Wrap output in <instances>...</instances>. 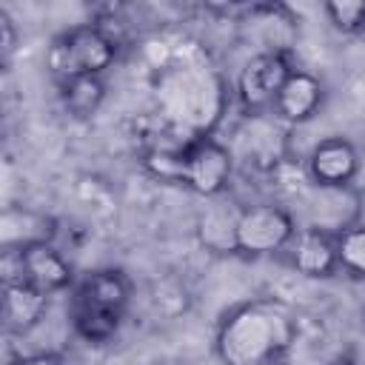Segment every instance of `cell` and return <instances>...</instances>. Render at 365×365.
<instances>
[{
  "instance_id": "obj_1",
  "label": "cell",
  "mask_w": 365,
  "mask_h": 365,
  "mask_svg": "<svg viewBox=\"0 0 365 365\" xmlns=\"http://www.w3.org/2000/svg\"><path fill=\"white\" fill-rule=\"evenodd\" d=\"M294 339V314L282 302L254 299L225 314L214 348L222 365H274Z\"/></svg>"
},
{
  "instance_id": "obj_2",
  "label": "cell",
  "mask_w": 365,
  "mask_h": 365,
  "mask_svg": "<svg viewBox=\"0 0 365 365\" xmlns=\"http://www.w3.org/2000/svg\"><path fill=\"white\" fill-rule=\"evenodd\" d=\"M143 163L165 180H180L191 191L202 197H217L228 188L234 157L228 145L211 137H194L182 148H163V151H145Z\"/></svg>"
},
{
  "instance_id": "obj_3",
  "label": "cell",
  "mask_w": 365,
  "mask_h": 365,
  "mask_svg": "<svg viewBox=\"0 0 365 365\" xmlns=\"http://www.w3.org/2000/svg\"><path fill=\"white\" fill-rule=\"evenodd\" d=\"M128 305V279L114 268H100L83 277L71 297V325L94 345L117 336Z\"/></svg>"
},
{
  "instance_id": "obj_4",
  "label": "cell",
  "mask_w": 365,
  "mask_h": 365,
  "mask_svg": "<svg viewBox=\"0 0 365 365\" xmlns=\"http://www.w3.org/2000/svg\"><path fill=\"white\" fill-rule=\"evenodd\" d=\"M114 57H117L114 37L97 23H83L51 40L46 66L57 83H66L74 77H103V71L114 63Z\"/></svg>"
},
{
  "instance_id": "obj_5",
  "label": "cell",
  "mask_w": 365,
  "mask_h": 365,
  "mask_svg": "<svg viewBox=\"0 0 365 365\" xmlns=\"http://www.w3.org/2000/svg\"><path fill=\"white\" fill-rule=\"evenodd\" d=\"M297 234V222L279 202H251L237 211L234 251L245 257H268L285 251Z\"/></svg>"
},
{
  "instance_id": "obj_6",
  "label": "cell",
  "mask_w": 365,
  "mask_h": 365,
  "mask_svg": "<svg viewBox=\"0 0 365 365\" xmlns=\"http://www.w3.org/2000/svg\"><path fill=\"white\" fill-rule=\"evenodd\" d=\"M291 63L285 54H254L237 74V103L242 111L274 108L279 88L291 74Z\"/></svg>"
},
{
  "instance_id": "obj_7",
  "label": "cell",
  "mask_w": 365,
  "mask_h": 365,
  "mask_svg": "<svg viewBox=\"0 0 365 365\" xmlns=\"http://www.w3.org/2000/svg\"><path fill=\"white\" fill-rule=\"evenodd\" d=\"M297 17L288 6L279 3H254L240 14V26L248 31V37H259L257 54H285L297 34Z\"/></svg>"
},
{
  "instance_id": "obj_8",
  "label": "cell",
  "mask_w": 365,
  "mask_h": 365,
  "mask_svg": "<svg viewBox=\"0 0 365 365\" xmlns=\"http://www.w3.org/2000/svg\"><path fill=\"white\" fill-rule=\"evenodd\" d=\"M356 171H359V151L354 148V143H348L342 137H328V140L317 143L305 163L308 180L322 188L351 185Z\"/></svg>"
},
{
  "instance_id": "obj_9",
  "label": "cell",
  "mask_w": 365,
  "mask_h": 365,
  "mask_svg": "<svg viewBox=\"0 0 365 365\" xmlns=\"http://www.w3.org/2000/svg\"><path fill=\"white\" fill-rule=\"evenodd\" d=\"M322 97H325V88L319 83L317 74L305 71V68H294L285 80V86L279 88L277 94V103H274V117L285 125H299V123H308L319 106H322Z\"/></svg>"
},
{
  "instance_id": "obj_10",
  "label": "cell",
  "mask_w": 365,
  "mask_h": 365,
  "mask_svg": "<svg viewBox=\"0 0 365 365\" xmlns=\"http://www.w3.org/2000/svg\"><path fill=\"white\" fill-rule=\"evenodd\" d=\"M288 262L294 265L297 274L319 279L331 277L336 265V237L317 231V228H297L294 240L288 242Z\"/></svg>"
},
{
  "instance_id": "obj_11",
  "label": "cell",
  "mask_w": 365,
  "mask_h": 365,
  "mask_svg": "<svg viewBox=\"0 0 365 365\" xmlns=\"http://www.w3.org/2000/svg\"><path fill=\"white\" fill-rule=\"evenodd\" d=\"M57 234L54 220L43 211L23 208V205H9L0 214V242L3 251H26L34 245L51 242Z\"/></svg>"
},
{
  "instance_id": "obj_12",
  "label": "cell",
  "mask_w": 365,
  "mask_h": 365,
  "mask_svg": "<svg viewBox=\"0 0 365 365\" xmlns=\"http://www.w3.org/2000/svg\"><path fill=\"white\" fill-rule=\"evenodd\" d=\"M48 294L23 282V285H3V325L9 334H29L46 319Z\"/></svg>"
},
{
  "instance_id": "obj_13",
  "label": "cell",
  "mask_w": 365,
  "mask_h": 365,
  "mask_svg": "<svg viewBox=\"0 0 365 365\" xmlns=\"http://www.w3.org/2000/svg\"><path fill=\"white\" fill-rule=\"evenodd\" d=\"M23 265H26V282L40 288L43 294H57L63 288L71 285V262L51 245H34V248H26L23 251Z\"/></svg>"
},
{
  "instance_id": "obj_14",
  "label": "cell",
  "mask_w": 365,
  "mask_h": 365,
  "mask_svg": "<svg viewBox=\"0 0 365 365\" xmlns=\"http://www.w3.org/2000/svg\"><path fill=\"white\" fill-rule=\"evenodd\" d=\"M60 100L63 108L77 117V120H88L91 114H97V108L106 100V83L103 77H74L60 83Z\"/></svg>"
},
{
  "instance_id": "obj_15",
  "label": "cell",
  "mask_w": 365,
  "mask_h": 365,
  "mask_svg": "<svg viewBox=\"0 0 365 365\" xmlns=\"http://www.w3.org/2000/svg\"><path fill=\"white\" fill-rule=\"evenodd\" d=\"M336 265L345 274L365 279V222H354L336 234Z\"/></svg>"
},
{
  "instance_id": "obj_16",
  "label": "cell",
  "mask_w": 365,
  "mask_h": 365,
  "mask_svg": "<svg viewBox=\"0 0 365 365\" xmlns=\"http://www.w3.org/2000/svg\"><path fill=\"white\" fill-rule=\"evenodd\" d=\"M234 222H237V214L228 217L220 208L202 214L200 217V240H202V245H208L211 251H217V234H220L222 251H228V248L234 251Z\"/></svg>"
},
{
  "instance_id": "obj_17",
  "label": "cell",
  "mask_w": 365,
  "mask_h": 365,
  "mask_svg": "<svg viewBox=\"0 0 365 365\" xmlns=\"http://www.w3.org/2000/svg\"><path fill=\"white\" fill-rule=\"evenodd\" d=\"M328 23L342 34H356L365 29V3L362 0H334L325 3Z\"/></svg>"
},
{
  "instance_id": "obj_18",
  "label": "cell",
  "mask_w": 365,
  "mask_h": 365,
  "mask_svg": "<svg viewBox=\"0 0 365 365\" xmlns=\"http://www.w3.org/2000/svg\"><path fill=\"white\" fill-rule=\"evenodd\" d=\"M14 43H17L14 20L9 17V11L0 9V54H3V60H9V54L14 51Z\"/></svg>"
},
{
  "instance_id": "obj_19",
  "label": "cell",
  "mask_w": 365,
  "mask_h": 365,
  "mask_svg": "<svg viewBox=\"0 0 365 365\" xmlns=\"http://www.w3.org/2000/svg\"><path fill=\"white\" fill-rule=\"evenodd\" d=\"M9 365H66L57 354H29V356H20Z\"/></svg>"
}]
</instances>
